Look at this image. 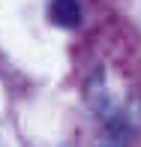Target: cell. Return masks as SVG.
<instances>
[{
    "mask_svg": "<svg viewBox=\"0 0 141 147\" xmlns=\"http://www.w3.org/2000/svg\"><path fill=\"white\" fill-rule=\"evenodd\" d=\"M48 18L57 24V27H78L81 24V3L78 0H51L48 3Z\"/></svg>",
    "mask_w": 141,
    "mask_h": 147,
    "instance_id": "1",
    "label": "cell"
}]
</instances>
